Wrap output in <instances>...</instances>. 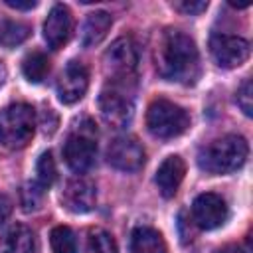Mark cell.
I'll use <instances>...</instances> for the list:
<instances>
[{
	"instance_id": "7c38bea8",
	"label": "cell",
	"mask_w": 253,
	"mask_h": 253,
	"mask_svg": "<svg viewBox=\"0 0 253 253\" xmlns=\"http://www.w3.org/2000/svg\"><path fill=\"white\" fill-rule=\"evenodd\" d=\"M97 202V190L95 184L87 178H71L63 192H61V204L65 210L73 211V213H87L95 208Z\"/></svg>"
},
{
	"instance_id": "d4e9b609",
	"label": "cell",
	"mask_w": 253,
	"mask_h": 253,
	"mask_svg": "<svg viewBox=\"0 0 253 253\" xmlns=\"http://www.w3.org/2000/svg\"><path fill=\"white\" fill-rule=\"evenodd\" d=\"M172 6H174V10H178L186 16H196V14H202L208 8V2H204V0H198V2L182 0V2H172Z\"/></svg>"
},
{
	"instance_id": "ac0fdd59",
	"label": "cell",
	"mask_w": 253,
	"mask_h": 253,
	"mask_svg": "<svg viewBox=\"0 0 253 253\" xmlns=\"http://www.w3.org/2000/svg\"><path fill=\"white\" fill-rule=\"evenodd\" d=\"M22 73L30 83H42L49 73V59L43 51H32L22 61Z\"/></svg>"
},
{
	"instance_id": "5b68a950",
	"label": "cell",
	"mask_w": 253,
	"mask_h": 253,
	"mask_svg": "<svg viewBox=\"0 0 253 253\" xmlns=\"http://www.w3.org/2000/svg\"><path fill=\"white\" fill-rule=\"evenodd\" d=\"M36 130V113L26 103H14L0 111V142L6 148H24Z\"/></svg>"
},
{
	"instance_id": "d6986e66",
	"label": "cell",
	"mask_w": 253,
	"mask_h": 253,
	"mask_svg": "<svg viewBox=\"0 0 253 253\" xmlns=\"http://www.w3.org/2000/svg\"><path fill=\"white\" fill-rule=\"evenodd\" d=\"M30 36V26L14 20H6L0 24V43L4 47H16Z\"/></svg>"
},
{
	"instance_id": "e0dca14e",
	"label": "cell",
	"mask_w": 253,
	"mask_h": 253,
	"mask_svg": "<svg viewBox=\"0 0 253 253\" xmlns=\"http://www.w3.org/2000/svg\"><path fill=\"white\" fill-rule=\"evenodd\" d=\"M130 253H166L164 237L156 229L140 225L130 233Z\"/></svg>"
},
{
	"instance_id": "277c9868",
	"label": "cell",
	"mask_w": 253,
	"mask_h": 253,
	"mask_svg": "<svg viewBox=\"0 0 253 253\" xmlns=\"http://www.w3.org/2000/svg\"><path fill=\"white\" fill-rule=\"evenodd\" d=\"M134 81L109 79L99 95V111L107 125L125 126L134 113Z\"/></svg>"
},
{
	"instance_id": "30bf717a",
	"label": "cell",
	"mask_w": 253,
	"mask_h": 253,
	"mask_svg": "<svg viewBox=\"0 0 253 253\" xmlns=\"http://www.w3.org/2000/svg\"><path fill=\"white\" fill-rule=\"evenodd\" d=\"M192 217L200 229H215L227 221L229 210L221 196H217L213 192H206L194 200Z\"/></svg>"
},
{
	"instance_id": "ba28073f",
	"label": "cell",
	"mask_w": 253,
	"mask_h": 253,
	"mask_svg": "<svg viewBox=\"0 0 253 253\" xmlns=\"http://www.w3.org/2000/svg\"><path fill=\"white\" fill-rule=\"evenodd\" d=\"M210 51L219 67L231 69V67H239L241 63L247 61V57L251 53V45L247 40H243L239 36L213 34L210 40Z\"/></svg>"
},
{
	"instance_id": "8992f818",
	"label": "cell",
	"mask_w": 253,
	"mask_h": 253,
	"mask_svg": "<svg viewBox=\"0 0 253 253\" xmlns=\"http://www.w3.org/2000/svg\"><path fill=\"white\" fill-rule=\"evenodd\" d=\"M146 126L156 138H174L190 126V115L168 99H154L146 111Z\"/></svg>"
},
{
	"instance_id": "9a60e30c",
	"label": "cell",
	"mask_w": 253,
	"mask_h": 253,
	"mask_svg": "<svg viewBox=\"0 0 253 253\" xmlns=\"http://www.w3.org/2000/svg\"><path fill=\"white\" fill-rule=\"evenodd\" d=\"M36 237L34 231L22 223L10 225L0 235V253H34Z\"/></svg>"
},
{
	"instance_id": "44dd1931",
	"label": "cell",
	"mask_w": 253,
	"mask_h": 253,
	"mask_svg": "<svg viewBox=\"0 0 253 253\" xmlns=\"http://www.w3.org/2000/svg\"><path fill=\"white\" fill-rule=\"evenodd\" d=\"M89 251L91 253H119L113 235L101 227L89 229Z\"/></svg>"
},
{
	"instance_id": "cb8c5ba5",
	"label": "cell",
	"mask_w": 253,
	"mask_h": 253,
	"mask_svg": "<svg viewBox=\"0 0 253 253\" xmlns=\"http://www.w3.org/2000/svg\"><path fill=\"white\" fill-rule=\"evenodd\" d=\"M235 99H237V105L241 107V111L247 117H251V113H253V85H251V79H245L241 83V87L237 89Z\"/></svg>"
},
{
	"instance_id": "3957f363",
	"label": "cell",
	"mask_w": 253,
	"mask_h": 253,
	"mask_svg": "<svg viewBox=\"0 0 253 253\" xmlns=\"http://www.w3.org/2000/svg\"><path fill=\"white\" fill-rule=\"evenodd\" d=\"M97 154V126L89 117L73 123L71 132L63 144V158L73 172H87Z\"/></svg>"
},
{
	"instance_id": "4fadbf2b",
	"label": "cell",
	"mask_w": 253,
	"mask_h": 253,
	"mask_svg": "<svg viewBox=\"0 0 253 253\" xmlns=\"http://www.w3.org/2000/svg\"><path fill=\"white\" fill-rule=\"evenodd\" d=\"M73 32V16L65 4H55L43 24V38L51 49L63 47Z\"/></svg>"
},
{
	"instance_id": "6da1fadb",
	"label": "cell",
	"mask_w": 253,
	"mask_h": 253,
	"mask_svg": "<svg viewBox=\"0 0 253 253\" xmlns=\"http://www.w3.org/2000/svg\"><path fill=\"white\" fill-rule=\"evenodd\" d=\"M156 69L166 81L196 83L200 77V53L194 40L180 30H166L156 45Z\"/></svg>"
},
{
	"instance_id": "5bb4252c",
	"label": "cell",
	"mask_w": 253,
	"mask_h": 253,
	"mask_svg": "<svg viewBox=\"0 0 253 253\" xmlns=\"http://www.w3.org/2000/svg\"><path fill=\"white\" fill-rule=\"evenodd\" d=\"M186 174V164L180 156H168L156 170V186L164 198H174Z\"/></svg>"
},
{
	"instance_id": "2e32d148",
	"label": "cell",
	"mask_w": 253,
	"mask_h": 253,
	"mask_svg": "<svg viewBox=\"0 0 253 253\" xmlns=\"http://www.w3.org/2000/svg\"><path fill=\"white\" fill-rule=\"evenodd\" d=\"M113 20H111V14L103 12V10H97V12H91L83 24V32H81V43L85 47H91V45H97L99 42L105 40L109 28H111Z\"/></svg>"
},
{
	"instance_id": "4316f807",
	"label": "cell",
	"mask_w": 253,
	"mask_h": 253,
	"mask_svg": "<svg viewBox=\"0 0 253 253\" xmlns=\"http://www.w3.org/2000/svg\"><path fill=\"white\" fill-rule=\"evenodd\" d=\"M4 2H6V6H10L14 10H32V8L38 6V2H34V0H28V2H22V0H4Z\"/></svg>"
},
{
	"instance_id": "83f0119b",
	"label": "cell",
	"mask_w": 253,
	"mask_h": 253,
	"mask_svg": "<svg viewBox=\"0 0 253 253\" xmlns=\"http://www.w3.org/2000/svg\"><path fill=\"white\" fill-rule=\"evenodd\" d=\"M215 253H245L239 245H225V247H221V249H217Z\"/></svg>"
},
{
	"instance_id": "7402d4cb",
	"label": "cell",
	"mask_w": 253,
	"mask_h": 253,
	"mask_svg": "<svg viewBox=\"0 0 253 253\" xmlns=\"http://www.w3.org/2000/svg\"><path fill=\"white\" fill-rule=\"evenodd\" d=\"M43 200V188L38 182H28L20 190V204L24 211H36L42 206Z\"/></svg>"
},
{
	"instance_id": "ffe728a7",
	"label": "cell",
	"mask_w": 253,
	"mask_h": 253,
	"mask_svg": "<svg viewBox=\"0 0 253 253\" xmlns=\"http://www.w3.org/2000/svg\"><path fill=\"white\" fill-rule=\"evenodd\" d=\"M49 243L53 253H77V241L67 225H57L49 233Z\"/></svg>"
},
{
	"instance_id": "484cf974",
	"label": "cell",
	"mask_w": 253,
	"mask_h": 253,
	"mask_svg": "<svg viewBox=\"0 0 253 253\" xmlns=\"http://www.w3.org/2000/svg\"><path fill=\"white\" fill-rule=\"evenodd\" d=\"M10 213H12V200L0 194V227L6 223V219L10 217Z\"/></svg>"
},
{
	"instance_id": "52a82bcc",
	"label": "cell",
	"mask_w": 253,
	"mask_h": 253,
	"mask_svg": "<svg viewBox=\"0 0 253 253\" xmlns=\"http://www.w3.org/2000/svg\"><path fill=\"white\" fill-rule=\"evenodd\" d=\"M138 49L132 38H119L105 51V71L113 81H134Z\"/></svg>"
},
{
	"instance_id": "9c48e42d",
	"label": "cell",
	"mask_w": 253,
	"mask_h": 253,
	"mask_svg": "<svg viewBox=\"0 0 253 253\" xmlns=\"http://www.w3.org/2000/svg\"><path fill=\"white\" fill-rule=\"evenodd\" d=\"M144 148L134 136H117L107 148V160L113 168L123 172H136L144 164Z\"/></svg>"
},
{
	"instance_id": "f1b7e54d",
	"label": "cell",
	"mask_w": 253,
	"mask_h": 253,
	"mask_svg": "<svg viewBox=\"0 0 253 253\" xmlns=\"http://www.w3.org/2000/svg\"><path fill=\"white\" fill-rule=\"evenodd\" d=\"M4 79H6V67H4L2 61H0V85L4 83Z\"/></svg>"
},
{
	"instance_id": "603a6c76",
	"label": "cell",
	"mask_w": 253,
	"mask_h": 253,
	"mask_svg": "<svg viewBox=\"0 0 253 253\" xmlns=\"http://www.w3.org/2000/svg\"><path fill=\"white\" fill-rule=\"evenodd\" d=\"M36 174H38V184L42 188H49L55 180V162H53V156L51 152H42V156L38 158V164H36Z\"/></svg>"
},
{
	"instance_id": "8fae6325",
	"label": "cell",
	"mask_w": 253,
	"mask_h": 253,
	"mask_svg": "<svg viewBox=\"0 0 253 253\" xmlns=\"http://www.w3.org/2000/svg\"><path fill=\"white\" fill-rule=\"evenodd\" d=\"M89 85V71L81 61H69L57 79V97L65 105L77 103Z\"/></svg>"
},
{
	"instance_id": "7a4b0ae2",
	"label": "cell",
	"mask_w": 253,
	"mask_h": 253,
	"mask_svg": "<svg viewBox=\"0 0 253 253\" xmlns=\"http://www.w3.org/2000/svg\"><path fill=\"white\" fill-rule=\"evenodd\" d=\"M247 140L239 134H225L206 144L198 154V166L208 174H229L247 160Z\"/></svg>"
}]
</instances>
